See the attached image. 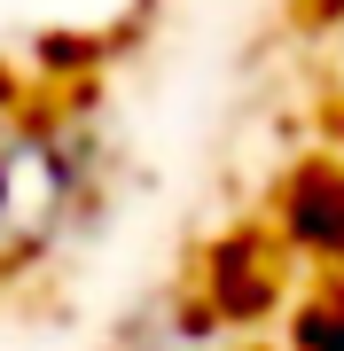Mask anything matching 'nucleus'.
I'll list each match as a JSON object with an SVG mask.
<instances>
[{
    "instance_id": "nucleus-1",
    "label": "nucleus",
    "mask_w": 344,
    "mask_h": 351,
    "mask_svg": "<svg viewBox=\"0 0 344 351\" xmlns=\"http://www.w3.org/2000/svg\"><path fill=\"white\" fill-rule=\"evenodd\" d=\"M297 351H344V304H313L297 328Z\"/></svg>"
}]
</instances>
